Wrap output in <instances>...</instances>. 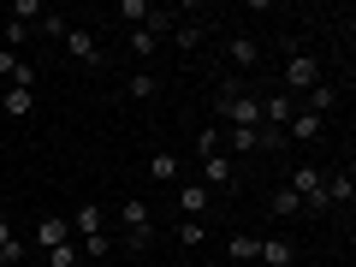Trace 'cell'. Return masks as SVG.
<instances>
[{"mask_svg":"<svg viewBox=\"0 0 356 267\" xmlns=\"http://www.w3.org/2000/svg\"><path fill=\"white\" fill-rule=\"evenodd\" d=\"M214 113H220V125H226V131H255V125H261V95L226 83V89L214 95Z\"/></svg>","mask_w":356,"mask_h":267,"instance_id":"cell-1","label":"cell"},{"mask_svg":"<svg viewBox=\"0 0 356 267\" xmlns=\"http://www.w3.org/2000/svg\"><path fill=\"white\" fill-rule=\"evenodd\" d=\"M119 238H125V250H149L154 243V208L149 202H119Z\"/></svg>","mask_w":356,"mask_h":267,"instance_id":"cell-2","label":"cell"},{"mask_svg":"<svg viewBox=\"0 0 356 267\" xmlns=\"http://www.w3.org/2000/svg\"><path fill=\"white\" fill-rule=\"evenodd\" d=\"M291 191L303 196V214H327V172H321V166H297L291 172Z\"/></svg>","mask_w":356,"mask_h":267,"instance_id":"cell-3","label":"cell"},{"mask_svg":"<svg viewBox=\"0 0 356 267\" xmlns=\"http://www.w3.org/2000/svg\"><path fill=\"white\" fill-rule=\"evenodd\" d=\"M315 83H321V60H315V54H291V65H285V83H280V89L291 95V102H303Z\"/></svg>","mask_w":356,"mask_h":267,"instance_id":"cell-4","label":"cell"},{"mask_svg":"<svg viewBox=\"0 0 356 267\" xmlns=\"http://www.w3.org/2000/svg\"><path fill=\"white\" fill-rule=\"evenodd\" d=\"M196 184H202L208 196H214V191H232V184H238V166H232V154H226V149L208 154V161H202V178H196Z\"/></svg>","mask_w":356,"mask_h":267,"instance_id":"cell-5","label":"cell"},{"mask_svg":"<svg viewBox=\"0 0 356 267\" xmlns=\"http://www.w3.org/2000/svg\"><path fill=\"white\" fill-rule=\"evenodd\" d=\"M65 54H72L77 65H107V54H102V36L95 30H65V42H60Z\"/></svg>","mask_w":356,"mask_h":267,"instance_id":"cell-6","label":"cell"},{"mask_svg":"<svg viewBox=\"0 0 356 267\" xmlns=\"http://www.w3.org/2000/svg\"><path fill=\"white\" fill-rule=\"evenodd\" d=\"M321 137H327V119H315V113H303V107H297L291 125H285V143H297V149H315Z\"/></svg>","mask_w":356,"mask_h":267,"instance_id":"cell-7","label":"cell"},{"mask_svg":"<svg viewBox=\"0 0 356 267\" xmlns=\"http://www.w3.org/2000/svg\"><path fill=\"white\" fill-rule=\"evenodd\" d=\"M291 113H297V102L285 95V89H267V95H261V125L285 131V125H291Z\"/></svg>","mask_w":356,"mask_h":267,"instance_id":"cell-8","label":"cell"},{"mask_svg":"<svg viewBox=\"0 0 356 267\" xmlns=\"http://www.w3.org/2000/svg\"><path fill=\"white\" fill-rule=\"evenodd\" d=\"M0 77H6V89H36V65H30V60H18V54H6V48H0Z\"/></svg>","mask_w":356,"mask_h":267,"instance_id":"cell-9","label":"cell"},{"mask_svg":"<svg viewBox=\"0 0 356 267\" xmlns=\"http://www.w3.org/2000/svg\"><path fill=\"white\" fill-rule=\"evenodd\" d=\"M178 208H184V220H208V208H214V196L196 184V178H184L178 184Z\"/></svg>","mask_w":356,"mask_h":267,"instance_id":"cell-10","label":"cell"},{"mask_svg":"<svg viewBox=\"0 0 356 267\" xmlns=\"http://www.w3.org/2000/svg\"><path fill=\"white\" fill-rule=\"evenodd\" d=\"M65 238H72V220H65V214H42V220H36V243H42V255L60 250Z\"/></svg>","mask_w":356,"mask_h":267,"instance_id":"cell-11","label":"cell"},{"mask_svg":"<svg viewBox=\"0 0 356 267\" xmlns=\"http://www.w3.org/2000/svg\"><path fill=\"white\" fill-rule=\"evenodd\" d=\"M327 202H332V208H350V202H356V172H350V161H344L339 172H327Z\"/></svg>","mask_w":356,"mask_h":267,"instance_id":"cell-12","label":"cell"},{"mask_svg":"<svg viewBox=\"0 0 356 267\" xmlns=\"http://www.w3.org/2000/svg\"><path fill=\"white\" fill-rule=\"evenodd\" d=\"M202 42H208V18H178V24H172V48L196 54Z\"/></svg>","mask_w":356,"mask_h":267,"instance_id":"cell-13","label":"cell"},{"mask_svg":"<svg viewBox=\"0 0 356 267\" xmlns=\"http://www.w3.org/2000/svg\"><path fill=\"white\" fill-rule=\"evenodd\" d=\"M297 107H303V113H315V119H327L332 107H339V89H332L327 77H321V83L309 89V95H303V102H297Z\"/></svg>","mask_w":356,"mask_h":267,"instance_id":"cell-14","label":"cell"},{"mask_svg":"<svg viewBox=\"0 0 356 267\" xmlns=\"http://www.w3.org/2000/svg\"><path fill=\"white\" fill-rule=\"evenodd\" d=\"M65 220H72V232H77V238H95V232H107V220H102V208H95V202H77Z\"/></svg>","mask_w":356,"mask_h":267,"instance_id":"cell-15","label":"cell"},{"mask_svg":"<svg viewBox=\"0 0 356 267\" xmlns=\"http://www.w3.org/2000/svg\"><path fill=\"white\" fill-rule=\"evenodd\" d=\"M226 255H232V267H250L255 255H261V238H250V232H232V238H226Z\"/></svg>","mask_w":356,"mask_h":267,"instance_id":"cell-16","label":"cell"},{"mask_svg":"<svg viewBox=\"0 0 356 267\" xmlns=\"http://www.w3.org/2000/svg\"><path fill=\"white\" fill-rule=\"evenodd\" d=\"M297 261V250L285 238H261V255H255V267H291Z\"/></svg>","mask_w":356,"mask_h":267,"instance_id":"cell-17","label":"cell"},{"mask_svg":"<svg viewBox=\"0 0 356 267\" xmlns=\"http://www.w3.org/2000/svg\"><path fill=\"white\" fill-rule=\"evenodd\" d=\"M267 214H273V220H291V214H303V196H297L291 184H285V191H273V202H267Z\"/></svg>","mask_w":356,"mask_h":267,"instance_id":"cell-18","label":"cell"},{"mask_svg":"<svg viewBox=\"0 0 356 267\" xmlns=\"http://www.w3.org/2000/svg\"><path fill=\"white\" fill-rule=\"evenodd\" d=\"M149 172H154V184H178V154H166V149H154V161H149Z\"/></svg>","mask_w":356,"mask_h":267,"instance_id":"cell-19","label":"cell"},{"mask_svg":"<svg viewBox=\"0 0 356 267\" xmlns=\"http://www.w3.org/2000/svg\"><path fill=\"white\" fill-rule=\"evenodd\" d=\"M6 113L30 119V113H36V89H6Z\"/></svg>","mask_w":356,"mask_h":267,"instance_id":"cell-20","label":"cell"},{"mask_svg":"<svg viewBox=\"0 0 356 267\" xmlns=\"http://www.w3.org/2000/svg\"><path fill=\"white\" fill-rule=\"evenodd\" d=\"M154 89H161V83H154V72H131L125 77V95H131V102H149Z\"/></svg>","mask_w":356,"mask_h":267,"instance_id":"cell-21","label":"cell"},{"mask_svg":"<svg viewBox=\"0 0 356 267\" xmlns=\"http://www.w3.org/2000/svg\"><path fill=\"white\" fill-rule=\"evenodd\" d=\"M220 149H226V131H220V125H202V131H196V154H202V161H208V154H220Z\"/></svg>","mask_w":356,"mask_h":267,"instance_id":"cell-22","label":"cell"},{"mask_svg":"<svg viewBox=\"0 0 356 267\" xmlns=\"http://www.w3.org/2000/svg\"><path fill=\"white\" fill-rule=\"evenodd\" d=\"M178 243H184V250L208 243V220H178Z\"/></svg>","mask_w":356,"mask_h":267,"instance_id":"cell-23","label":"cell"},{"mask_svg":"<svg viewBox=\"0 0 356 267\" xmlns=\"http://www.w3.org/2000/svg\"><path fill=\"white\" fill-rule=\"evenodd\" d=\"M226 54H232V65H255V60H261V48H255L250 36H232V48H226Z\"/></svg>","mask_w":356,"mask_h":267,"instance_id":"cell-24","label":"cell"},{"mask_svg":"<svg viewBox=\"0 0 356 267\" xmlns=\"http://www.w3.org/2000/svg\"><path fill=\"white\" fill-rule=\"evenodd\" d=\"M113 13H119V18H131V30H143V24H149V0H119Z\"/></svg>","mask_w":356,"mask_h":267,"instance_id":"cell-25","label":"cell"},{"mask_svg":"<svg viewBox=\"0 0 356 267\" xmlns=\"http://www.w3.org/2000/svg\"><path fill=\"white\" fill-rule=\"evenodd\" d=\"M48 267H83V255H77V243L65 238L60 250H48Z\"/></svg>","mask_w":356,"mask_h":267,"instance_id":"cell-26","label":"cell"},{"mask_svg":"<svg viewBox=\"0 0 356 267\" xmlns=\"http://www.w3.org/2000/svg\"><path fill=\"white\" fill-rule=\"evenodd\" d=\"M36 30H42V36H54V42H65V30H72V24H65V18H60V13H48V18H42V24H36Z\"/></svg>","mask_w":356,"mask_h":267,"instance_id":"cell-27","label":"cell"},{"mask_svg":"<svg viewBox=\"0 0 356 267\" xmlns=\"http://www.w3.org/2000/svg\"><path fill=\"white\" fill-rule=\"evenodd\" d=\"M131 54H137V60H149V54H154V36H149V30H131Z\"/></svg>","mask_w":356,"mask_h":267,"instance_id":"cell-28","label":"cell"},{"mask_svg":"<svg viewBox=\"0 0 356 267\" xmlns=\"http://www.w3.org/2000/svg\"><path fill=\"white\" fill-rule=\"evenodd\" d=\"M13 243H18V238H13V220L0 214V250H13Z\"/></svg>","mask_w":356,"mask_h":267,"instance_id":"cell-29","label":"cell"},{"mask_svg":"<svg viewBox=\"0 0 356 267\" xmlns=\"http://www.w3.org/2000/svg\"><path fill=\"white\" fill-rule=\"evenodd\" d=\"M202 267H232V261H202Z\"/></svg>","mask_w":356,"mask_h":267,"instance_id":"cell-30","label":"cell"},{"mask_svg":"<svg viewBox=\"0 0 356 267\" xmlns=\"http://www.w3.org/2000/svg\"><path fill=\"white\" fill-rule=\"evenodd\" d=\"M137 267H154V261H137Z\"/></svg>","mask_w":356,"mask_h":267,"instance_id":"cell-31","label":"cell"},{"mask_svg":"<svg viewBox=\"0 0 356 267\" xmlns=\"http://www.w3.org/2000/svg\"><path fill=\"white\" fill-rule=\"evenodd\" d=\"M250 267H255V261H250Z\"/></svg>","mask_w":356,"mask_h":267,"instance_id":"cell-32","label":"cell"}]
</instances>
